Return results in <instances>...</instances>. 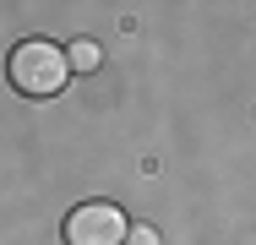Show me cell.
Segmentation results:
<instances>
[{
    "instance_id": "obj_1",
    "label": "cell",
    "mask_w": 256,
    "mask_h": 245,
    "mask_svg": "<svg viewBox=\"0 0 256 245\" xmlns=\"http://www.w3.org/2000/svg\"><path fill=\"white\" fill-rule=\"evenodd\" d=\"M6 76H11V88L22 98H54L71 82V60H66V49L50 44V38H28V44L11 49Z\"/></svg>"
},
{
    "instance_id": "obj_2",
    "label": "cell",
    "mask_w": 256,
    "mask_h": 245,
    "mask_svg": "<svg viewBox=\"0 0 256 245\" xmlns=\"http://www.w3.org/2000/svg\"><path fill=\"white\" fill-rule=\"evenodd\" d=\"M126 234H131V218L114 202H82L66 218V245H126Z\"/></svg>"
},
{
    "instance_id": "obj_3",
    "label": "cell",
    "mask_w": 256,
    "mask_h": 245,
    "mask_svg": "<svg viewBox=\"0 0 256 245\" xmlns=\"http://www.w3.org/2000/svg\"><path fill=\"white\" fill-rule=\"evenodd\" d=\"M66 60H71V71H98V60H104V49L93 44V38H76V44L66 49Z\"/></svg>"
},
{
    "instance_id": "obj_4",
    "label": "cell",
    "mask_w": 256,
    "mask_h": 245,
    "mask_svg": "<svg viewBox=\"0 0 256 245\" xmlns=\"http://www.w3.org/2000/svg\"><path fill=\"white\" fill-rule=\"evenodd\" d=\"M126 245H164V240H158V229H153V224H131Z\"/></svg>"
}]
</instances>
